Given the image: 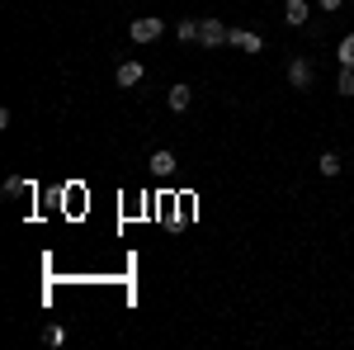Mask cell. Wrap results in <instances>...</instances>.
<instances>
[{
  "mask_svg": "<svg viewBox=\"0 0 354 350\" xmlns=\"http://www.w3.org/2000/svg\"><path fill=\"white\" fill-rule=\"evenodd\" d=\"M232 28H222V19H198V43L203 48H222Z\"/></svg>",
  "mask_w": 354,
  "mask_h": 350,
  "instance_id": "obj_2",
  "label": "cell"
},
{
  "mask_svg": "<svg viewBox=\"0 0 354 350\" xmlns=\"http://www.w3.org/2000/svg\"><path fill=\"white\" fill-rule=\"evenodd\" d=\"M43 341H48V346H62V341H66V326H48V331H43Z\"/></svg>",
  "mask_w": 354,
  "mask_h": 350,
  "instance_id": "obj_14",
  "label": "cell"
},
{
  "mask_svg": "<svg viewBox=\"0 0 354 350\" xmlns=\"http://www.w3.org/2000/svg\"><path fill=\"white\" fill-rule=\"evenodd\" d=\"M175 38H180V43H198V19H180V24H175Z\"/></svg>",
  "mask_w": 354,
  "mask_h": 350,
  "instance_id": "obj_9",
  "label": "cell"
},
{
  "mask_svg": "<svg viewBox=\"0 0 354 350\" xmlns=\"http://www.w3.org/2000/svg\"><path fill=\"white\" fill-rule=\"evenodd\" d=\"M307 15H312V5H307V0H288V5H283V19H288L293 28L307 24Z\"/></svg>",
  "mask_w": 354,
  "mask_h": 350,
  "instance_id": "obj_7",
  "label": "cell"
},
{
  "mask_svg": "<svg viewBox=\"0 0 354 350\" xmlns=\"http://www.w3.org/2000/svg\"><path fill=\"white\" fill-rule=\"evenodd\" d=\"M161 33H165V19H161V15H142V19H133V24H128V38H133L137 48H142V43H156Z\"/></svg>",
  "mask_w": 354,
  "mask_h": 350,
  "instance_id": "obj_1",
  "label": "cell"
},
{
  "mask_svg": "<svg viewBox=\"0 0 354 350\" xmlns=\"http://www.w3.org/2000/svg\"><path fill=\"white\" fill-rule=\"evenodd\" d=\"M317 5H322V10H326V15H330V10H340L345 0H317Z\"/></svg>",
  "mask_w": 354,
  "mask_h": 350,
  "instance_id": "obj_15",
  "label": "cell"
},
{
  "mask_svg": "<svg viewBox=\"0 0 354 350\" xmlns=\"http://www.w3.org/2000/svg\"><path fill=\"white\" fill-rule=\"evenodd\" d=\"M151 170H156V175H170V170H175V152H151Z\"/></svg>",
  "mask_w": 354,
  "mask_h": 350,
  "instance_id": "obj_8",
  "label": "cell"
},
{
  "mask_svg": "<svg viewBox=\"0 0 354 350\" xmlns=\"http://www.w3.org/2000/svg\"><path fill=\"white\" fill-rule=\"evenodd\" d=\"M5 194H10V199H15V194H28V180L24 175H10V180H5Z\"/></svg>",
  "mask_w": 354,
  "mask_h": 350,
  "instance_id": "obj_13",
  "label": "cell"
},
{
  "mask_svg": "<svg viewBox=\"0 0 354 350\" xmlns=\"http://www.w3.org/2000/svg\"><path fill=\"white\" fill-rule=\"evenodd\" d=\"M189 100H194V90H189L185 81H180V85H170V90H165V105L175 109V114H185V109H189Z\"/></svg>",
  "mask_w": 354,
  "mask_h": 350,
  "instance_id": "obj_6",
  "label": "cell"
},
{
  "mask_svg": "<svg viewBox=\"0 0 354 350\" xmlns=\"http://www.w3.org/2000/svg\"><path fill=\"white\" fill-rule=\"evenodd\" d=\"M288 85L293 90H312V62L307 57H293L288 62Z\"/></svg>",
  "mask_w": 354,
  "mask_h": 350,
  "instance_id": "obj_3",
  "label": "cell"
},
{
  "mask_svg": "<svg viewBox=\"0 0 354 350\" xmlns=\"http://www.w3.org/2000/svg\"><path fill=\"white\" fill-rule=\"evenodd\" d=\"M227 43H236L241 53H260V48H265V38H260V33H250V28H232V33H227Z\"/></svg>",
  "mask_w": 354,
  "mask_h": 350,
  "instance_id": "obj_5",
  "label": "cell"
},
{
  "mask_svg": "<svg viewBox=\"0 0 354 350\" xmlns=\"http://www.w3.org/2000/svg\"><path fill=\"white\" fill-rule=\"evenodd\" d=\"M335 90H340V95H354V67H340V76H335Z\"/></svg>",
  "mask_w": 354,
  "mask_h": 350,
  "instance_id": "obj_12",
  "label": "cell"
},
{
  "mask_svg": "<svg viewBox=\"0 0 354 350\" xmlns=\"http://www.w3.org/2000/svg\"><path fill=\"white\" fill-rule=\"evenodd\" d=\"M335 57H340V67H354V33H345V38H340Z\"/></svg>",
  "mask_w": 354,
  "mask_h": 350,
  "instance_id": "obj_11",
  "label": "cell"
},
{
  "mask_svg": "<svg viewBox=\"0 0 354 350\" xmlns=\"http://www.w3.org/2000/svg\"><path fill=\"white\" fill-rule=\"evenodd\" d=\"M142 76H147V67H142V62H118V71H113V81L123 85V90L142 85Z\"/></svg>",
  "mask_w": 354,
  "mask_h": 350,
  "instance_id": "obj_4",
  "label": "cell"
},
{
  "mask_svg": "<svg viewBox=\"0 0 354 350\" xmlns=\"http://www.w3.org/2000/svg\"><path fill=\"white\" fill-rule=\"evenodd\" d=\"M317 170H322V175H340V157H335V152H322V157H317Z\"/></svg>",
  "mask_w": 354,
  "mask_h": 350,
  "instance_id": "obj_10",
  "label": "cell"
}]
</instances>
